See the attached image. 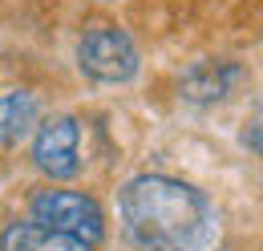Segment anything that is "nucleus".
I'll return each mask as SVG.
<instances>
[{"label": "nucleus", "mask_w": 263, "mask_h": 251, "mask_svg": "<svg viewBox=\"0 0 263 251\" xmlns=\"http://www.w3.org/2000/svg\"><path fill=\"white\" fill-rule=\"evenodd\" d=\"M122 223L142 251H206L215 243V207L186 183L142 174L122 190Z\"/></svg>", "instance_id": "nucleus-1"}, {"label": "nucleus", "mask_w": 263, "mask_h": 251, "mask_svg": "<svg viewBox=\"0 0 263 251\" xmlns=\"http://www.w3.org/2000/svg\"><path fill=\"white\" fill-rule=\"evenodd\" d=\"M33 223L49 227V231H61V235H73V239H81L89 247L105 231L101 207L93 199L77 194V190H41L33 199Z\"/></svg>", "instance_id": "nucleus-2"}, {"label": "nucleus", "mask_w": 263, "mask_h": 251, "mask_svg": "<svg viewBox=\"0 0 263 251\" xmlns=\"http://www.w3.org/2000/svg\"><path fill=\"white\" fill-rule=\"evenodd\" d=\"M77 61L93 81L118 85L138 73V49L118 25H93L77 45Z\"/></svg>", "instance_id": "nucleus-3"}, {"label": "nucleus", "mask_w": 263, "mask_h": 251, "mask_svg": "<svg viewBox=\"0 0 263 251\" xmlns=\"http://www.w3.org/2000/svg\"><path fill=\"white\" fill-rule=\"evenodd\" d=\"M77 122L73 118H53V122L41 126V134H36L33 142V162L45 170V174H53V178H69V174H77Z\"/></svg>", "instance_id": "nucleus-4"}, {"label": "nucleus", "mask_w": 263, "mask_h": 251, "mask_svg": "<svg viewBox=\"0 0 263 251\" xmlns=\"http://www.w3.org/2000/svg\"><path fill=\"white\" fill-rule=\"evenodd\" d=\"M0 251H89V243L61 235V231H49L41 223H12L4 231V243Z\"/></svg>", "instance_id": "nucleus-5"}, {"label": "nucleus", "mask_w": 263, "mask_h": 251, "mask_svg": "<svg viewBox=\"0 0 263 251\" xmlns=\"http://www.w3.org/2000/svg\"><path fill=\"white\" fill-rule=\"evenodd\" d=\"M41 118V105L33 94L25 89H12V94H0V142H21Z\"/></svg>", "instance_id": "nucleus-6"}, {"label": "nucleus", "mask_w": 263, "mask_h": 251, "mask_svg": "<svg viewBox=\"0 0 263 251\" xmlns=\"http://www.w3.org/2000/svg\"><path fill=\"white\" fill-rule=\"evenodd\" d=\"M227 85H231V69H223V65H215V61L195 65L182 77V94L191 97V101H219V97L227 94Z\"/></svg>", "instance_id": "nucleus-7"}]
</instances>
